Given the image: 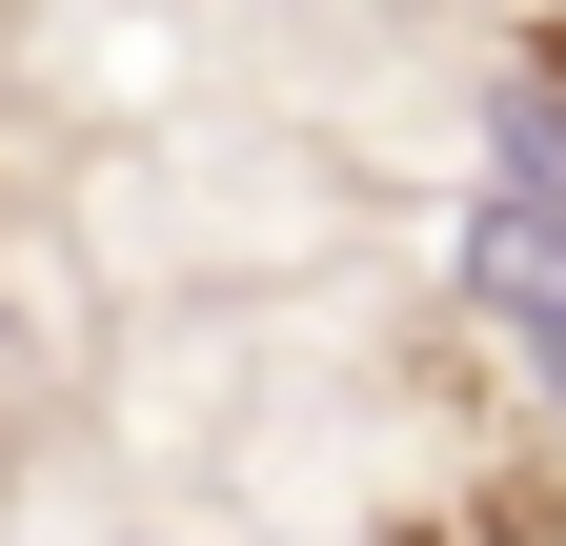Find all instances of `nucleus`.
Masks as SVG:
<instances>
[{"label":"nucleus","instance_id":"obj_1","mask_svg":"<svg viewBox=\"0 0 566 546\" xmlns=\"http://www.w3.org/2000/svg\"><path fill=\"white\" fill-rule=\"evenodd\" d=\"M465 345L506 365V385L546 405V445H566V243H526V223H465Z\"/></svg>","mask_w":566,"mask_h":546},{"label":"nucleus","instance_id":"obj_2","mask_svg":"<svg viewBox=\"0 0 566 546\" xmlns=\"http://www.w3.org/2000/svg\"><path fill=\"white\" fill-rule=\"evenodd\" d=\"M485 223H526V243H566V82H485Z\"/></svg>","mask_w":566,"mask_h":546},{"label":"nucleus","instance_id":"obj_3","mask_svg":"<svg viewBox=\"0 0 566 546\" xmlns=\"http://www.w3.org/2000/svg\"><path fill=\"white\" fill-rule=\"evenodd\" d=\"M506 21H526V82H566V0H506Z\"/></svg>","mask_w":566,"mask_h":546}]
</instances>
